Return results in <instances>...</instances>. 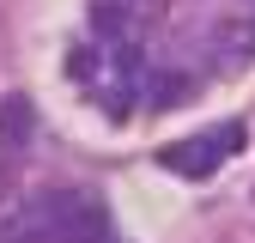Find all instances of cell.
Listing matches in <instances>:
<instances>
[{
    "label": "cell",
    "mask_w": 255,
    "mask_h": 243,
    "mask_svg": "<svg viewBox=\"0 0 255 243\" xmlns=\"http://www.w3.org/2000/svg\"><path fill=\"white\" fill-rule=\"evenodd\" d=\"M6 243H55V231H49V213H43V201L30 207V213H18V219H6Z\"/></svg>",
    "instance_id": "6"
},
{
    "label": "cell",
    "mask_w": 255,
    "mask_h": 243,
    "mask_svg": "<svg viewBox=\"0 0 255 243\" xmlns=\"http://www.w3.org/2000/svg\"><path fill=\"white\" fill-rule=\"evenodd\" d=\"M182 91H188V79L176 73V79H152V85H146V98H152V104H182Z\"/></svg>",
    "instance_id": "7"
},
{
    "label": "cell",
    "mask_w": 255,
    "mask_h": 243,
    "mask_svg": "<svg viewBox=\"0 0 255 243\" xmlns=\"http://www.w3.org/2000/svg\"><path fill=\"white\" fill-rule=\"evenodd\" d=\"M43 213H49V231H55V243H104L110 237V219H104V207H98V195H73V189H55V195H43Z\"/></svg>",
    "instance_id": "1"
},
{
    "label": "cell",
    "mask_w": 255,
    "mask_h": 243,
    "mask_svg": "<svg viewBox=\"0 0 255 243\" xmlns=\"http://www.w3.org/2000/svg\"><path fill=\"white\" fill-rule=\"evenodd\" d=\"M243 146V128H213V134H195V140H182V146H170L164 152V170H176V176H207L225 152H237Z\"/></svg>",
    "instance_id": "3"
},
{
    "label": "cell",
    "mask_w": 255,
    "mask_h": 243,
    "mask_svg": "<svg viewBox=\"0 0 255 243\" xmlns=\"http://www.w3.org/2000/svg\"><path fill=\"white\" fill-rule=\"evenodd\" d=\"M30 128H37L30 98H18V91H12V98H0V152H6V158L30 146Z\"/></svg>",
    "instance_id": "4"
},
{
    "label": "cell",
    "mask_w": 255,
    "mask_h": 243,
    "mask_svg": "<svg viewBox=\"0 0 255 243\" xmlns=\"http://www.w3.org/2000/svg\"><path fill=\"white\" fill-rule=\"evenodd\" d=\"M207 55L219 61V67H249L255 61V0H237L225 18H213Z\"/></svg>",
    "instance_id": "2"
},
{
    "label": "cell",
    "mask_w": 255,
    "mask_h": 243,
    "mask_svg": "<svg viewBox=\"0 0 255 243\" xmlns=\"http://www.w3.org/2000/svg\"><path fill=\"white\" fill-rule=\"evenodd\" d=\"M67 73H73L85 91H98V98H104V49H98V43H79V49L67 55Z\"/></svg>",
    "instance_id": "5"
}]
</instances>
